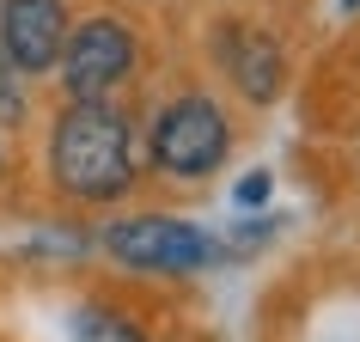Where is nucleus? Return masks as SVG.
I'll return each mask as SVG.
<instances>
[{
    "mask_svg": "<svg viewBox=\"0 0 360 342\" xmlns=\"http://www.w3.org/2000/svg\"><path fill=\"white\" fill-rule=\"evenodd\" d=\"M263 196H269V171H250L245 184H238V202H245V208H257Z\"/></svg>",
    "mask_w": 360,
    "mask_h": 342,
    "instance_id": "obj_9",
    "label": "nucleus"
},
{
    "mask_svg": "<svg viewBox=\"0 0 360 342\" xmlns=\"http://www.w3.org/2000/svg\"><path fill=\"white\" fill-rule=\"evenodd\" d=\"M19 116V74H13V56H0V122Z\"/></svg>",
    "mask_w": 360,
    "mask_h": 342,
    "instance_id": "obj_8",
    "label": "nucleus"
},
{
    "mask_svg": "<svg viewBox=\"0 0 360 342\" xmlns=\"http://www.w3.org/2000/svg\"><path fill=\"white\" fill-rule=\"evenodd\" d=\"M104 245H110L116 263L129 269H153V275H190V269L208 263V239L184 220H165V214H141V220H116L104 232Z\"/></svg>",
    "mask_w": 360,
    "mask_h": 342,
    "instance_id": "obj_3",
    "label": "nucleus"
},
{
    "mask_svg": "<svg viewBox=\"0 0 360 342\" xmlns=\"http://www.w3.org/2000/svg\"><path fill=\"white\" fill-rule=\"evenodd\" d=\"M134 159L122 116L104 110L98 98H74V110L56 122V184L79 202H110L129 190Z\"/></svg>",
    "mask_w": 360,
    "mask_h": 342,
    "instance_id": "obj_1",
    "label": "nucleus"
},
{
    "mask_svg": "<svg viewBox=\"0 0 360 342\" xmlns=\"http://www.w3.org/2000/svg\"><path fill=\"white\" fill-rule=\"evenodd\" d=\"M129 68H134V37L116 19H86L61 43V80L74 98H104L110 86H122Z\"/></svg>",
    "mask_w": 360,
    "mask_h": 342,
    "instance_id": "obj_4",
    "label": "nucleus"
},
{
    "mask_svg": "<svg viewBox=\"0 0 360 342\" xmlns=\"http://www.w3.org/2000/svg\"><path fill=\"white\" fill-rule=\"evenodd\" d=\"M68 43V13L61 0H6L0 6V49L13 56L19 74H43Z\"/></svg>",
    "mask_w": 360,
    "mask_h": 342,
    "instance_id": "obj_5",
    "label": "nucleus"
},
{
    "mask_svg": "<svg viewBox=\"0 0 360 342\" xmlns=\"http://www.w3.org/2000/svg\"><path fill=\"white\" fill-rule=\"evenodd\" d=\"M74 342H141V330H134L129 318H116V312H79L74 318Z\"/></svg>",
    "mask_w": 360,
    "mask_h": 342,
    "instance_id": "obj_7",
    "label": "nucleus"
},
{
    "mask_svg": "<svg viewBox=\"0 0 360 342\" xmlns=\"http://www.w3.org/2000/svg\"><path fill=\"white\" fill-rule=\"evenodd\" d=\"M220 56H226V74L245 86L257 104L281 92V49L263 37V31H250V25H232L226 37H220Z\"/></svg>",
    "mask_w": 360,
    "mask_h": 342,
    "instance_id": "obj_6",
    "label": "nucleus"
},
{
    "mask_svg": "<svg viewBox=\"0 0 360 342\" xmlns=\"http://www.w3.org/2000/svg\"><path fill=\"white\" fill-rule=\"evenodd\" d=\"M342 6H360V0H342Z\"/></svg>",
    "mask_w": 360,
    "mask_h": 342,
    "instance_id": "obj_10",
    "label": "nucleus"
},
{
    "mask_svg": "<svg viewBox=\"0 0 360 342\" xmlns=\"http://www.w3.org/2000/svg\"><path fill=\"white\" fill-rule=\"evenodd\" d=\"M153 159L171 171V177H202L226 159V116L220 104L202 92L177 98L165 116H159V129H153Z\"/></svg>",
    "mask_w": 360,
    "mask_h": 342,
    "instance_id": "obj_2",
    "label": "nucleus"
}]
</instances>
